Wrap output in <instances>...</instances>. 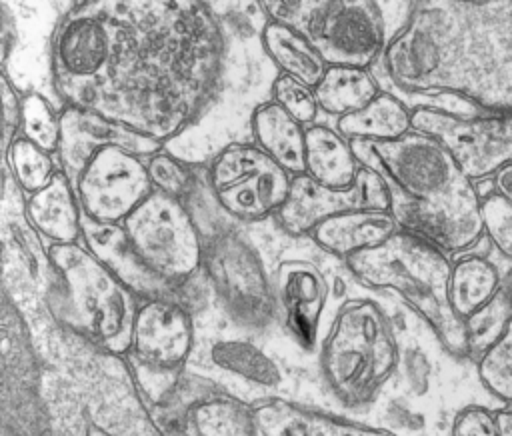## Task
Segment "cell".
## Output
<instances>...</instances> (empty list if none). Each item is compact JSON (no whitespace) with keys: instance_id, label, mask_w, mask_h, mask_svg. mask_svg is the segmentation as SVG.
<instances>
[{"instance_id":"6da1fadb","label":"cell","mask_w":512,"mask_h":436,"mask_svg":"<svg viewBox=\"0 0 512 436\" xmlns=\"http://www.w3.org/2000/svg\"><path fill=\"white\" fill-rule=\"evenodd\" d=\"M224 34L206 2H74L50 44L52 86L64 106L166 142L214 96Z\"/></svg>"},{"instance_id":"7bdbcfd3","label":"cell","mask_w":512,"mask_h":436,"mask_svg":"<svg viewBox=\"0 0 512 436\" xmlns=\"http://www.w3.org/2000/svg\"><path fill=\"white\" fill-rule=\"evenodd\" d=\"M506 288H508V294H510V302H512V278L506 282Z\"/></svg>"},{"instance_id":"9a60e30c","label":"cell","mask_w":512,"mask_h":436,"mask_svg":"<svg viewBox=\"0 0 512 436\" xmlns=\"http://www.w3.org/2000/svg\"><path fill=\"white\" fill-rule=\"evenodd\" d=\"M356 210H390L386 178L364 164L348 188H326L306 174L294 176L290 196L276 218L290 236H308L328 218Z\"/></svg>"},{"instance_id":"b9f144b4","label":"cell","mask_w":512,"mask_h":436,"mask_svg":"<svg viewBox=\"0 0 512 436\" xmlns=\"http://www.w3.org/2000/svg\"><path fill=\"white\" fill-rule=\"evenodd\" d=\"M368 436H392V434H388V432H384V430H368Z\"/></svg>"},{"instance_id":"277c9868","label":"cell","mask_w":512,"mask_h":436,"mask_svg":"<svg viewBox=\"0 0 512 436\" xmlns=\"http://www.w3.org/2000/svg\"><path fill=\"white\" fill-rule=\"evenodd\" d=\"M50 278L36 292L46 312L94 346L128 354L138 298L84 246L48 244Z\"/></svg>"},{"instance_id":"ee69618b","label":"cell","mask_w":512,"mask_h":436,"mask_svg":"<svg viewBox=\"0 0 512 436\" xmlns=\"http://www.w3.org/2000/svg\"><path fill=\"white\" fill-rule=\"evenodd\" d=\"M510 278H512V276H510Z\"/></svg>"},{"instance_id":"5b68a950","label":"cell","mask_w":512,"mask_h":436,"mask_svg":"<svg viewBox=\"0 0 512 436\" xmlns=\"http://www.w3.org/2000/svg\"><path fill=\"white\" fill-rule=\"evenodd\" d=\"M356 280L374 290H394L430 326L452 356L468 358L466 326L450 304L452 262L428 240L398 230L380 246L344 260Z\"/></svg>"},{"instance_id":"ab89813d","label":"cell","mask_w":512,"mask_h":436,"mask_svg":"<svg viewBox=\"0 0 512 436\" xmlns=\"http://www.w3.org/2000/svg\"><path fill=\"white\" fill-rule=\"evenodd\" d=\"M494 190H496V194H500L504 200H508L512 204V164H508L496 172Z\"/></svg>"},{"instance_id":"5bb4252c","label":"cell","mask_w":512,"mask_h":436,"mask_svg":"<svg viewBox=\"0 0 512 436\" xmlns=\"http://www.w3.org/2000/svg\"><path fill=\"white\" fill-rule=\"evenodd\" d=\"M82 214L100 224H124L154 192L146 158L122 148L98 152L74 182Z\"/></svg>"},{"instance_id":"d6a6232c","label":"cell","mask_w":512,"mask_h":436,"mask_svg":"<svg viewBox=\"0 0 512 436\" xmlns=\"http://www.w3.org/2000/svg\"><path fill=\"white\" fill-rule=\"evenodd\" d=\"M18 136L30 140L48 154H58L62 138L60 112H54L52 104L38 92L24 94Z\"/></svg>"},{"instance_id":"7402d4cb","label":"cell","mask_w":512,"mask_h":436,"mask_svg":"<svg viewBox=\"0 0 512 436\" xmlns=\"http://www.w3.org/2000/svg\"><path fill=\"white\" fill-rule=\"evenodd\" d=\"M256 146L292 176L306 172V130L276 102L258 104L250 118Z\"/></svg>"},{"instance_id":"e575fe53","label":"cell","mask_w":512,"mask_h":436,"mask_svg":"<svg viewBox=\"0 0 512 436\" xmlns=\"http://www.w3.org/2000/svg\"><path fill=\"white\" fill-rule=\"evenodd\" d=\"M270 100L284 108L292 118H296L304 126H314L320 112L316 88L288 74H278L274 78L270 88Z\"/></svg>"},{"instance_id":"30bf717a","label":"cell","mask_w":512,"mask_h":436,"mask_svg":"<svg viewBox=\"0 0 512 436\" xmlns=\"http://www.w3.org/2000/svg\"><path fill=\"white\" fill-rule=\"evenodd\" d=\"M202 270L230 318L264 330L278 314L276 290L270 286L258 250L238 232L222 230L204 244Z\"/></svg>"},{"instance_id":"cb8c5ba5","label":"cell","mask_w":512,"mask_h":436,"mask_svg":"<svg viewBox=\"0 0 512 436\" xmlns=\"http://www.w3.org/2000/svg\"><path fill=\"white\" fill-rule=\"evenodd\" d=\"M260 42L266 56L278 66L280 74L298 78L312 88L320 84L328 70L318 48L296 26L266 20L260 30Z\"/></svg>"},{"instance_id":"ac0fdd59","label":"cell","mask_w":512,"mask_h":436,"mask_svg":"<svg viewBox=\"0 0 512 436\" xmlns=\"http://www.w3.org/2000/svg\"><path fill=\"white\" fill-rule=\"evenodd\" d=\"M276 302L286 330L304 348L312 350L318 324L328 300V282L318 266L304 260H286L276 272Z\"/></svg>"},{"instance_id":"4316f807","label":"cell","mask_w":512,"mask_h":436,"mask_svg":"<svg viewBox=\"0 0 512 436\" xmlns=\"http://www.w3.org/2000/svg\"><path fill=\"white\" fill-rule=\"evenodd\" d=\"M502 278L492 260L480 254H468L452 262L450 304L460 320L470 318L486 306L502 288Z\"/></svg>"},{"instance_id":"9c48e42d","label":"cell","mask_w":512,"mask_h":436,"mask_svg":"<svg viewBox=\"0 0 512 436\" xmlns=\"http://www.w3.org/2000/svg\"><path fill=\"white\" fill-rule=\"evenodd\" d=\"M194 350L192 314L174 300L140 302L132 326L128 362L136 382L154 408L184 374Z\"/></svg>"},{"instance_id":"60d3db41","label":"cell","mask_w":512,"mask_h":436,"mask_svg":"<svg viewBox=\"0 0 512 436\" xmlns=\"http://www.w3.org/2000/svg\"><path fill=\"white\" fill-rule=\"evenodd\" d=\"M498 436H512V408L496 410Z\"/></svg>"},{"instance_id":"52a82bcc","label":"cell","mask_w":512,"mask_h":436,"mask_svg":"<svg viewBox=\"0 0 512 436\" xmlns=\"http://www.w3.org/2000/svg\"><path fill=\"white\" fill-rule=\"evenodd\" d=\"M360 164L378 170L390 188L418 202L482 200L476 186L436 138L412 130L392 142H352Z\"/></svg>"},{"instance_id":"8d00e7d4","label":"cell","mask_w":512,"mask_h":436,"mask_svg":"<svg viewBox=\"0 0 512 436\" xmlns=\"http://www.w3.org/2000/svg\"><path fill=\"white\" fill-rule=\"evenodd\" d=\"M482 220L484 234L492 240L500 254H504V258L512 260V204L496 192L484 196Z\"/></svg>"},{"instance_id":"d6986e66","label":"cell","mask_w":512,"mask_h":436,"mask_svg":"<svg viewBox=\"0 0 512 436\" xmlns=\"http://www.w3.org/2000/svg\"><path fill=\"white\" fill-rule=\"evenodd\" d=\"M82 242L140 302L156 298L180 302V292L142 264L124 224H100L82 216Z\"/></svg>"},{"instance_id":"8992f818","label":"cell","mask_w":512,"mask_h":436,"mask_svg":"<svg viewBox=\"0 0 512 436\" xmlns=\"http://www.w3.org/2000/svg\"><path fill=\"white\" fill-rule=\"evenodd\" d=\"M398 344L382 308L366 298L346 300L322 344L324 384L346 408L368 406L398 366Z\"/></svg>"},{"instance_id":"83f0119b","label":"cell","mask_w":512,"mask_h":436,"mask_svg":"<svg viewBox=\"0 0 512 436\" xmlns=\"http://www.w3.org/2000/svg\"><path fill=\"white\" fill-rule=\"evenodd\" d=\"M380 86L368 68L328 66L316 86L320 110L338 120L366 108L378 94Z\"/></svg>"},{"instance_id":"1f68e13d","label":"cell","mask_w":512,"mask_h":436,"mask_svg":"<svg viewBox=\"0 0 512 436\" xmlns=\"http://www.w3.org/2000/svg\"><path fill=\"white\" fill-rule=\"evenodd\" d=\"M512 322V302L506 284L500 292L478 312L464 320L466 340H468V358H480L490 350L508 330Z\"/></svg>"},{"instance_id":"f546056e","label":"cell","mask_w":512,"mask_h":436,"mask_svg":"<svg viewBox=\"0 0 512 436\" xmlns=\"http://www.w3.org/2000/svg\"><path fill=\"white\" fill-rule=\"evenodd\" d=\"M208 356L212 364H216L220 370L232 372L256 386L262 388H278L284 380L280 366L262 352L256 344L240 338H222L216 340Z\"/></svg>"},{"instance_id":"e0dca14e","label":"cell","mask_w":512,"mask_h":436,"mask_svg":"<svg viewBox=\"0 0 512 436\" xmlns=\"http://www.w3.org/2000/svg\"><path fill=\"white\" fill-rule=\"evenodd\" d=\"M390 212L400 230L416 234L446 254L464 252L484 236L482 200L418 202L390 188Z\"/></svg>"},{"instance_id":"44dd1931","label":"cell","mask_w":512,"mask_h":436,"mask_svg":"<svg viewBox=\"0 0 512 436\" xmlns=\"http://www.w3.org/2000/svg\"><path fill=\"white\" fill-rule=\"evenodd\" d=\"M398 230L400 224L390 210H356L328 218L308 236L322 250L346 260L362 250L380 246Z\"/></svg>"},{"instance_id":"4dcf8cb0","label":"cell","mask_w":512,"mask_h":436,"mask_svg":"<svg viewBox=\"0 0 512 436\" xmlns=\"http://www.w3.org/2000/svg\"><path fill=\"white\" fill-rule=\"evenodd\" d=\"M4 160L14 182L28 196L46 188L58 174L52 154L20 136L4 152Z\"/></svg>"},{"instance_id":"836d02e7","label":"cell","mask_w":512,"mask_h":436,"mask_svg":"<svg viewBox=\"0 0 512 436\" xmlns=\"http://www.w3.org/2000/svg\"><path fill=\"white\" fill-rule=\"evenodd\" d=\"M476 370L492 396L512 404V322L504 336L476 360Z\"/></svg>"},{"instance_id":"ffe728a7","label":"cell","mask_w":512,"mask_h":436,"mask_svg":"<svg viewBox=\"0 0 512 436\" xmlns=\"http://www.w3.org/2000/svg\"><path fill=\"white\" fill-rule=\"evenodd\" d=\"M24 214L38 236L50 244H78L82 238V206L74 182L64 170L24 202Z\"/></svg>"},{"instance_id":"d590c367","label":"cell","mask_w":512,"mask_h":436,"mask_svg":"<svg viewBox=\"0 0 512 436\" xmlns=\"http://www.w3.org/2000/svg\"><path fill=\"white\" fill-rule=\"evenodd\" d=\"M146 166H148L150 182L156 192H162L182 202L192 192V186H194L192 170L170 152L166 150L156 152L154 156L146 158Z\"/></svg>"},{"instance_id":"2e32d148","label":"cell","mask_w":512,"mask_h":436,"mask_svg":"<svg viewBox=\"0 0 512 436\" xmlns=\"http://www.w3.org/2000/svg\"><path fill=\"white\" fill-rule=\"evenodd\" d=\"M60 128L62 138L58 158L72 182H76L90 160L106 148H122L142 158H150L164 150L162 142L84 108L64 106L60 110Z\"/></svg>"},{"instance_id":"7a4b0ae2","label":"cell","mask_w":512,"mask_h":436,"mask_svg":"<svg viewBox=\"0 0 512 436\" xmlns=\"http://www.w3.org/2000/svg\"><path fill=\"white\" fill-rule=\"evenodd\" d=\"M382 66L404 92H446L488 114L512 112V0L412 4Z\"/></svg>"},{"instance_id":"8fae6325","label":"cell","mask_w":512,"mask_h":436,"mask_svg":"<svg viewBox=\"0 0 512 436\" xmlns=\"http://www.w3.org/2000/svg\"><path fill=\"white\" fill-rule=\"evenodd\" d=\"M296 28L328 66L370 68L388 46L382 4L372 0H302Z\"/></svg>"},{"instance_id":"d4e9b609","label":"cell","mask_w":512,"mask_h":436,"mask_svg":"<svg viewBox=\"0 0 512 436\" xmlns=\"http://www.w3.org/2000/svg\"><path fill=\"white\" fill-rule=\"evenodd\" d=\"M362 164L336 128L314 124L306 130V176L326 188H348L354 184Z\"/></svg>"},{"instance_id":"603a6c76","label":"cell","mask_w":512,"mask_h":436,"mask_svg":"<svg viewBox=\"0 0 512 436\" xmlns=\"http://www.w3.org/2000/svg\"><path fill=\"white\" fill-rule=\"evenodd\" d=\"M254 420L258 436H368L370 430L282 398L254 404Z\"/></svg>"},{"instance_id":"4fadbf2b","label":"cell","mask_w":512,"mask_h":436,"mask_svg":"<svg viewBox=\"0 0 512 436\" xmlns=\"http://www.w3.org/2000/svg\"><path fill=\"white\" fill-rule=\"evenodd\" d=\"M412 130L442 142L472 182L496 176L498 170L512 164V112L460 116L420 106L412 110Z\"/></svg>"},{"instance_id":"484cf974","label":"cell","mask_w":512,"mask_h":436,"mask_svg":"<svg viewBox=\"0 0 512 436\" xmlns=\"http://www.w3.org/2000/svg\"><path fill=\"white\" fill-rule=\"evenodd\" d=\"M350 142H392L412 132V110L394 94L380 92L366 108L336 122Z\"/></svg>"},{"instance_id":"74e56055","label":"cell","mask_w":512,"mask_h":436,"mask_svg":"<svg viewBox=\"0 0 512 436\" xmlns=\"http://www.w3.org/2000/svg\"><path fill=\"white\" fill-rule=\"evenodd\" d=\"M450 436H498L496 410L478 404L462 408L452 422Z\"/></svg>"},{"instance_id":"3957f363","label":"cell","mask_w":512,"mask_h":436,"mask_svg":"<svg viewBox=\"0 0 512 436\" xmlns=\"http://www.w3.org/2000/svg\"><path fill=\"white\" fill-rule=\"evenodd\" d=\"M26 322L52 436H164L124 356L60 326L46 308Z\"/></svg>"},{"instance_id":"f1b7e54d","label":"cell","mask_w":512,"mask_h":436,"mask_svg":"<svg viewBox=\"0 0 512 436\" xmlns=\"http://www.w3.org/2000/svg\"><path fill=\"white\" fill-rule=\"evenodd\" d=\"M184 428L190 436H258L254 406L228 396L224 390L194 404Z\"/></svg>"},{"instance_id":"ba28073f","label":"cell","mask_w":512,"mask_h":436,"mask_svg":"<svg viewBox=\"0 0 512 436\" xmlns=\"http://www.w3.org/2000/svg\"><path fill=\"white\" fill-rule=\"evenodd\" d=\"M124 228L142 264L178 290V304L184 306L188 282L204 264V242L184 202L154 190L126 218Z\"/></svg>"},{"instance_id":"7c38bea8","label":"cell","mask_w":512,"mask_h":436,"mask_svg":"<svg viewBox=\"0 0 512 436\" xmlns=\"http://www.w3.org/2000/svg\"><path fill=\"white\" fill-rule=\"evenodd\" d=\"M292 174L256 144H230L210 164L208 184L218 206L240 222L278 216L292 188Z\"/></svg>"},{"instance_id":"f35d334b","label":"cell","mask_w":512,"mask_h":436,"mask_svg":"<svg viewBox=\"0 0 512 436\" xmlns=\"http://www.w3.org/2000/svg\"><path fill=\"white\" fill-rule=\"evenodd\" d=\"M2 82V108H4V152L20 134V114H22V98L16 96L6 74L0 78Z\"/></svg>"}]
</instances>
